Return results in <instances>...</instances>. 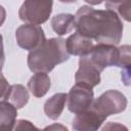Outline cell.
Returning a JSON list of instances; mask_svg holds the SVG:
<instances>
[{
	"label": "cell",
	"mask_w": 131,
	"mask_h": 131,
	"mask_svg": "<svg viewBox=\"0 0 131 131\" xmlns=\"http://www.w3.org/2000/svg\"><path fill=\"white\" fill-rule=\"evenodd\" d=\"M51 27L58 36H63L71 33L75 27V15L71 13H59L51 18Z\"/></svg>",
	"instance_id": "obj_14"
},
{
	"label": "cell",
	"mask_w": 131,
	"mask_h": 131,
	"mask_svg": "<svg viewBox=\"0 0 131 131\" xmlns=\"http://www.w3.org/2000/svg\"><path fill=\"white\" fill-rule=\"evenodd\" d=\"M17 124H16V126L14 127L15 129H26V128H28V129H37L34 125H32L31 124V122H29V121H26V120H19V121H17L16 122Z\"/></svg>",
	"instance_id": "obj_19"
},
{
	"label": "cell",
	"mask_w": 131,
	"mask_h": 131,
	"mask_svg": "<svg viewBox=\"0 0 131 131\" xmlns=\"http://www.w3.org/2000/svg\"><path fill=\"white\" fill-rule=\"evenodd\" d=\"M4 60H5V54H4V48H3V37L0 34V72L3 68Z\"/></svg>",
	"instance_id": "obj_20"
},
{
	"label": "cell",
	"mask_w": 131,
	"mask_h": 131,
	"mask_svg": "<svg viewBox=\"0 0 131 131\" xmlns=\"http://www.w3.org/2000/svg\"><path fill=\"white\" fill-rule=\"evenodd\" d=\"M70 54L67 50L66 40L50 38L28 54V67L34 73H49L57 64L67 61Z\"/></svg>",
	"instance_id": "obj_2"
},
{
	"label": "cell",
	"mask_w": 131,
	"mask_h": 131,
	"mask_svg": "<svg viewBox=\"0 0 131 131\" xmlns=\"http://www.w3.org/2000/svg\"><path fill=\"white\" fill-rule=\"evenodd\" d=\"M127 107L126 96L118 90H107L103 92L99 97L93 99L90 108L96 112L103 118H107L111 115L123 113Z\"/></svg>",
	"instance_id": "obj_3"
},
{
	"label": "cell",
	"mask_w": 131,
	"mask_h": 131,
	"mask_svg": "<svg viewBox=\"0 0 131 131\" xmlns=\"http://www.w3.org/2000/svg\"><path fill=\"white\" fill-rule=\"evenodd\" d=\"M50 86L51 82L47 73H35V75H33L28 82L29 90L35 97L38 98L43 97L48 92Z\"/></svg>",
	"instance_id": "obj_11"
},
{
	"label": "cell",
	"mask_w": 131,
	"mask_h": 131,
	"mask_svg": "<svg viewBox=\"0 0 131 131\" xmlns=\"http://www.w3.org/2000/svg\"><path fill=\"white\" fill-rule=\"evenodd\" d=\"M84 1L90 5H98V4H101L103 0H84Z\"/></svg>",
	"instance_id": "obj_22"
},
{
	"label": "cell",
	"mask_w": 131,
	"mask_h": 131,
	"mask_svg": "<svg viewBox=\"0 0 131 131\" xmlns=\"http://www.w3.org/2000/svg\"><path fill=\"white\" fill-rule=\"evenodd\" d=\"M126 0H105V7L107 9H117L122 3H124Z\"/></svg>",
	"instance_id": "obj_18"
},
{
	"label": "cell",
	"mask_w": 131,
	"mask_h": 131,
	"mask_svg": "<svg viewBox=\"0 0 131 131\" xmlns=\"http://www.w3.org/2000/svg\"><path fill=\"white\" fill-rule=\"evenodd\" d=\"M17 108L7 100L0 101V131L12 130L16 123Z\"/></svg>",
	"instance_id": "obj_13"
},
{
	"label": "cell",
	"mask_w": 131,
	"mask_h": 131,
	"mask_svg": "<svg viewBox=\"0 0 131 131\" xmlns=\"http://www.w3.org/2000/svg\"><path fill=\"white\" fill-rule=\"evenodd\" d=\"M17 45L25 50H34L44 43L45 34L39 25L25 24L19 26L15 31Z\"/></svg>",
	"instance_id": "obj_6"
},
{
	"label": "cell",
	"mask_w": 131,
	"mask_h": 131,
	"mask_svg": "<svg viewBox=\"0 0 131 131\" xmlns=\"http://www.w3.org/2000/svg\"><path fill=\"white\" fill-rule=\"evenodd\" d=\"M10 85L8 84L6 78L3 76V74L0 72V99L1 98H4L8 89H9Z\"/></svg>",
	"instance_id": "obj_17"
},
{
	"label": "cell",
	"mask_w": 131,
	"mask_h": 131,
	"mask_svg": "<svg viewBox=\"0 0 131 131\" xmlns=\"http://www.w3.org/2000/svg\"><path fill=\"white\" fill-rule=\"evenodd\" d=\"M66 46L69 54L76 56L87 55L93 48V40L81 35L79 32H76L69 36L66 40Z\"/></svg>",
	"instance_id": "obj_10"
},
{
	"label": "cell",
	"mask_w": 131,
	"mask_h": 131,
	"mask_svg": "<svg viewBox=\"0 0 131 131\" xmlns=\"http://www.w3.org/2000/svg\"><path fill=\"white\" fill-rule=\"evenodd\" d=\"M75 29L81 35L97 43L118 45L123 35V23L113 9L96 10L81 6L75 15Z\"/></svg>",
	"instance_id": "obj_1"
},
{
	"label": "cell",
	"mask_w": 131,
	"mask_h": 131,
	"mask_svg": "<svg viewBox=\"0 0 131 131\" xmlns=\"http://www.w3.org/2000/svg\"><path fill=\"white\" fill-rule=\"evenodd\" d=\"M59 1L62 3H73V2H76L77 0H59Z\"/></svg>",
	"instance_id": "obj_23"
},
{
	"label": "cell",
	"mask_w": 131,
	"mask_h": 131,
	"mask_svg": "<svg viewBox=\"0 0 131 131\" xmlns=\"http://www.w3.org/2000/svg\"><path fill=\"white\" fill-rule=\"evenodd\" d=\"M30 95L27 88L20 84L11 85L4 97V100H7L16 108L24 107L29 101Z\"/></svg>",
	"instance_id": "obj_15"
},
{
	"label": "cell",
	"mask_w": 131,
	"mask_h": 131,
	"mask_svg": "<svg viewBox=\"0 0 131 131\" xmlns=\"http://www.w3.org/2000/svg\"><path fill=\"white\" fill-rule=\"evenodd\" d=\"M119 14L127 21H130V0H126L118 8Z\"/></svg>",
	"instance_id": "obj_16"
},
{
	"label": "cell",
	"mask_w": 131,
	"mask_h": 131,
	"mask_svg": "<svg viewBox=\"0 0 131 131\" xmlns=\"http://www.w3.org/2000/svg\"><path fill=\"white\" fill-rule=\"evenodd\" d=\"M89 60L101 73L107 67H118L120 60L119 47L112 44L97 43L87 54Z\"/></svg>",
	"instance_id": "obj_5"
},
{
	"label": "cell",
	"mask_w": 131,
	"mask_h": 131,
	"mask_svg": "<svg viewBox=\"0 0 131 131\" xmlns=\"http://www.w3.org/2000/svg\"><path fill=\"white\" fill-rule=\"evenodd\" d=\"M94 99L92 88H88L79 84H75L67 97L68 108L73 114H78L88 110Z\"/></svg>",
	"instance_id": "obj_7"
},
{
	"label": "cell",
	"mask_w": 131,
	"mask_h": 131,
	"mask_svg": "<svg viewBox=\"0 0 131 131\" xmlns=\"http://www.w3.org/2000/svg\"><path fill=\"white\" fill-rule=\"evenodd\" d=\"M100 72L89 60L87 55L80 56L79 69L75 75L76 84L88 88H93L100 83Z\"/></svg>",
	"instance_id": "obj_8"
},
{
	"label": "cell",
	"mask_w": 131,
	"mask_h": 131,
	"mask_svg": "<svg viewBox=\"0 0 131 131\" xmlns=\"http://www.w3.org/2000/svg\"><path fill=\"white\" fill-rule=\"evenodd\" d=\"M105 120V118L89 107L84 112L76 114L72 123V128L78 131H95L101 127Z\"/></svg>",
	"instance_id": "obj_9"
},
{
	"label": "cell",
	"mask_w": 131,
	"mask_h": 131,
	"mask_svg": "<svg viewBox=\"0 0 131 131\" xmlns=\"http://www.w3.org/2000/svg\"><path fill=\"white\" fill-rule=\"evenodd\" d=\"M67 97L68 94L61 92V93H56L52 95L50 98H48L44 104L45 115L51 120H57L60 117L66 106Z\"/></svg>",
	"instance_id": "obj_12"
},
{
	"label": "cell",
	"mask_w": 131,
	"mask_h": 131,
	"mask_svg": "<svg viewBox=\"0 0 131 131\" xmlns=\"http://www.w3.org/2000/svg\"><path fill=\"white\" fill-rule=\"evenodd\" d=\"M53 0H25L18 10L19 18L27 24L41 25L52 12Z\"/></svg>",
	"instance_id": "obj_4"
},
{
	"label": "cell",
	"mask_w": 131,
	"mask_h": 131,
	"mask_svg": "<svg viewBox=\"0 0 131 131\" xmlns=\"http://www.w3.org/2000/svg\"><path fill=\"white\" fill-rule=\"evenodd\" d=\"M5 18H6V10L2 5H0V27L4 24Z\"/></svg>",
	"instance_id": "obj_21"
}]
</instances>
